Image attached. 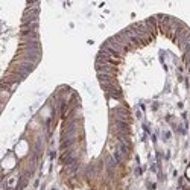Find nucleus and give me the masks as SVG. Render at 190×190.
<instances>
[{"instance_id": "nucleus-2", "label": "nucleus", "mask_w": 190, "mask_h": 190, "mask_svg": "<svg viewBox=\"0 0 190 190\" xmlns=\"http://www.w3.org/2000/svg\"><path fill=\"white\" fill-rule=\"evenodd\" d=\"M187 174H189V176H190V169H189V172H187Z\"/></svg>"}, {"instance_id": "nucleus-1", "label": "nucleus", "mask_w": 190, "mask_h": 190, "mask_svg": "<svg viewBox=\"0 0 190 190\" xmlns=\"http://www.w3.org/2000/svg\"><path fill=\"white\" fill-rule=\"evenodd\" d=\"M11 166H14V157H8L3 163V167H11Z\"/></svg>"}]
</instances>
